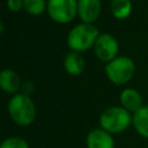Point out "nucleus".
I'll return each instance as SVG.
<instances>
[{
    "instance_id": "20e7f679",
    "label": "nucleus",
    "mask_w": 148,
    "mask_h": 148,
    "mask_svg": "<svg viewBox=\"0 0 148 148\" xmlns=\"http://www.w3.org/2000/svg\"><path fill=\"white\" fill-rule=\"evenodd\" d=\"M135 71L132 59L125 56L116 57L105 65V74L108 79L114 84H123L128 82Z\"/></svg>"
},
{
    "instance_id": "39448f33",
    "label": "nucleus",
    "mask_w": 148,
    "mask_h": 148,
    "mask_svg": "<svg viewBox=\"0 0 148 148\" xmlns=\"http://www.w3.org/2000/svg\"><path fill=\"white\" fill-rule=\"evenodd\" d=\"M46 10L53 21L68 23L77 13V0H47Z\"/></svg>"
},
{
    "instance_id": "9b49d317",
    "label": "nucleus",
    "mask_w": 148,
    "mask_h": 148,
    "mask_svg": "<svg viewBox=\"0 0 148 148\" xmlns=\"http://www.w3.org/2000/svg\"><path fill=\"white\" fill-rule=\"evenodd\" d=\"M64 67L68 74L79 75L84 69V59L79 52L71 51L64 59Z\"/></svg>"
},
{
    "instance_id": "2eb2a0df",
    "label": "nucleus",
    "mask_w": 148,
    "mask_h": 148,
    "mask_svg": "<svg viewBox=\"0 0 148 148\" xmlns=\"http://www.w3.org/2000/svg\"><path fill=\"white\" fill-rule=\"evenodd\" d=\"M0 148H29V146L24 139L17 138V136H12V138L3 140Z\"/></svg>"
},
{
    "instance_id": "423d86ee",
    "label": "nucleus",
    "mask_w": 148,
    "mask_h": 148,
    "mask_svg": "<svg viewBox=\"0 0 148 148\" xmlns=\"http://www.w3.org/2000/svg\"><path fill=\"white\" fill-rule=\"evenodd\" d=\"M94 51L99 60L109 62L113 60L118 53V42L110 34H99L95 42Z\"/></svg>"
},
{
    "instance_id": "ddd939ff",
    "label": "nucleus",
    "mask_w": 148,
    "mask_h": 148,
    "mask_svg": "<svg viewBox=\"0 0 148 148\" xmlns=\"http://www.w3.org/2000/svg\"><path fill=\"white\" fill-rule=\"evenodd\" d=\"M111 12L114 17L123 20L126 18L132 12L131 0H112L111 1Z\"/></svg>"
},
{
    "instance_id": "f3484780",
    "label": "nucleus",
    "mask_w": 148,
    "mask_h": 148,
    "mask_svg": "<svg viewBox=\"0 0 148 148\" xmlns=\"http://www.w3.org/2000/svg\"><path fill=\"white\" fill-rule=\"evenodd\" d=\"M32 89H34V84H32V82H30V81H25V82L23 83V86H22L23 94H25V95H29V94L32 91Z\"/></svg>"
},
{
    "instance_id": "dca6fc26",
    "label": "nucleus",
    "mask_w": 148,
    "mask_h": 148,
    "mask_svg": "<svg viewBox=\"0 0 148 148\" xmlns=\"http://www.w3.org/2000/svg\"><path fill=\"white\" fill-rule=\"evenodd\" d=\"M7 7L10 12H20L22 8H24V1L23 0H7Z\"/></svg>"
},
{
    "instance_id": "0eeeda50",
    "label": "nucleus",
    "mask_w": 148,
    "mask_h": 148,
    "mask_svg": "<svg viewBox=\"0 0 148 148\" xmlns=\"http://www.w3.org/2000/svg\"><path fill=\"white\" fill-rule=\"evenodd\" d=\"M101 13V0H77V15L83 23H92Z\"/></svg>"
},
{
    "instance_id": "4468645a",
    "label": "nucleus",
    "mask_w": 148,
    "mask_h": 148,
    "mask_svg": "<svg viewBox=\"0 0 148 148\" xmlns=\"http://www.w3.org/2000/svg\"><path fill=\"white\" fill-rule=\"evenodd\" d=\"M24 9L31 15L42 14L47 7V2L45 0H23Z\"/></svg>"
},
{
    "instance_id": "f257e3e1",
    "label": "nucleus",
    "mask_w": 148,
    "mask_h": 148,
    "mask_svg": "<svg viewBox=\"0 0 148 148\" xmlns=\"http://www.w3.org/2000/svg\"><path fill=\"white\" fill-rule=\"evenodd\" d=\"M8 112L12 120L20 126L30 125L36 118V106L29 95L15 94L8 103Z\"/></svg>"
},
{
    "instance_id": "f8f14e48",
    "label": "nucleus",
    "mask_w": 148,
    "mask_h": 148,
    "mask_svg": "<svg viewBox=\"0 0 148 148\" xmlns=\"http://www.w3.org/2000/svg\"><path fill=\"white\" fill-rule=\"evenodd\" d=\"M132 123L136 132L148 139V105L142 106L133 114Z\"/></svg>"
},
{
    "instance_id": "7ed1b4c3",
    "label": "nucleus",
    "mask_w": 148,
    "mask_h": 148,
    "mask_svg": "<svg viewBox=\"0 0 148 148\" xmlns=\"http://www.w3.org/2000/svg\"><path fill=\"white\" fill-rule=\"evenodd\" d=\"M132 121L130 112L123 106H110L105 109L101 117V127L109 133H120L125 131Z\"/></svg>"
},
{
    "instance_id": "9d476101",
    "label": "nucleus",
    "mask_w": 148,
    "mask_h": 148,
    "mask_svg": "<svg viewBox=\"0 0 148 148\" xmlns=\"http://www.w3.org/2000/svg\"><path fill=\"white\" fill-rule=\"evenodd\" d=\"M0 87L8 94H15L21 88V79L16 72L5 68L0 73Z\"/></svg>"
},
{
    "instance_id": "f03ea898",
    "label": "nucleus",
    "mask_w": 148,
    "mask_h": 148,
    "mask_svg": "<svg viewBox=\"0 0 148 148\" xmlns=\"http://www.w3.org/2000/svg\"><path fill=\"white\" fill-rule=\"evenodd\" d=\"M99 36L98 29L91 23H80L75 25L67 35V45L72 51L83 52L95 45Z\"/></svg>"
},
{
    "instance_id": "6e6552de",
    "label": "nucleus",
    "mask_w": 148,
    "mask_h": 148,
    "mask_svg": "<svg viewBox=\"0 0 148 148\" xmlns=\"http://www.w3.org/2000/svg\"><path fill=\"white\" fill-rule=\"evenodd\" d=\"M88 148H114V141L111 133L103 128H96L89 132L87 136Z\"/></svg>"
},
{
    "instance_id": "1a4fd4ad",
    "label": "nucleus",
    "mask_w": 148,
    "mask_h": 148,
    "mask_svg": "<svg viewBox=\"0 0 148 148\" xmlns=\"http://www.w3.org/2000/svg\"><path fill=\"white\" fill-rule=\"evenodd\" d=\"M120 103L124 109L134 113L143 106L140 92L133 88H126L120 92Z\"/></svg>"
}]
</instances>
